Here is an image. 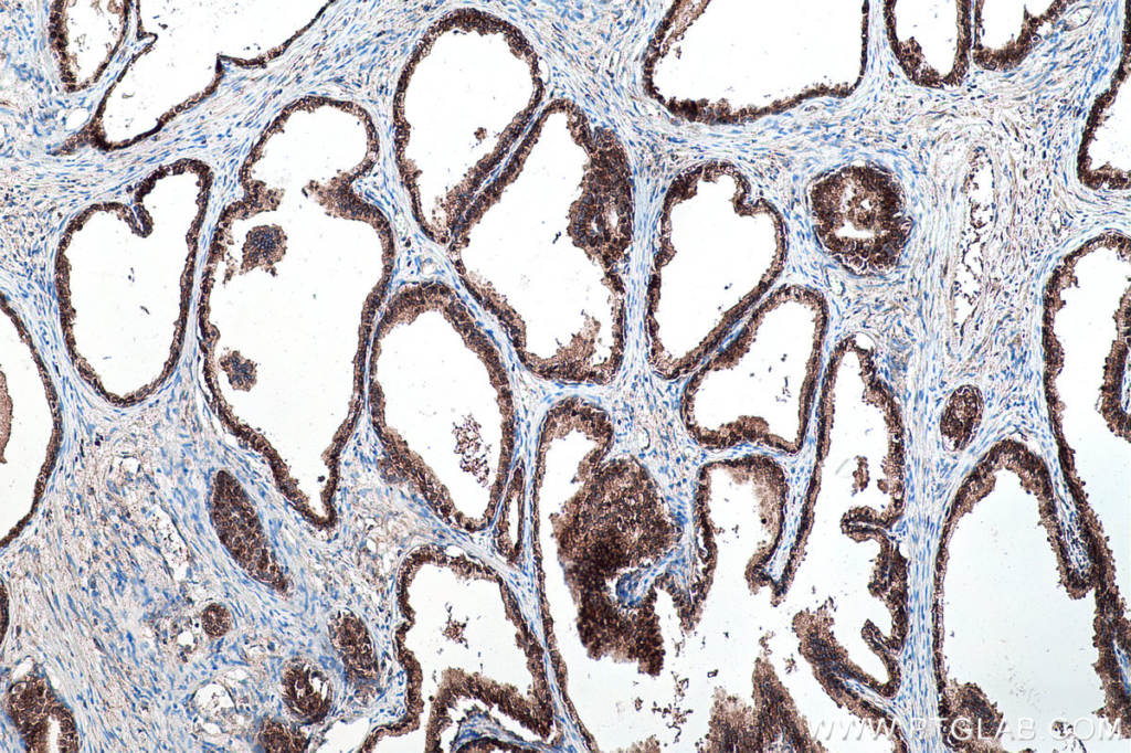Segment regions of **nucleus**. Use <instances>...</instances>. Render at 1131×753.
I'll list each match as a JSON object with an SVG mask.
<instances>
[{
	"instance_id": "1",
	"label": "nucleus",
	"mask_w": 1131,
	"mask_h": 753,
	"mask_svg": "<svg viewBox=\"0 0 1131 753\" xmlns=\"http://www.w3.org/2000/svg\"><path fill=\"white\" fill-rule=\"evenodd\" d=\"M810 199L816 235L843 266L860 274L894 263L903 223L887 177L867 168L843 169L816 183Z\"/></svg>"
},
{
	"instance_id": "2",
	"label": "nucleus",
	"mask_w": 1131,
	"mask_h": 753,
	"mask_svg": "<svg viewBox=\"0 0 1131 753\" xmlns=\"http://www.w3.org/2000/svg\"><path fill=\"white\" fill-rule=\"evenodd\" d=\"M230 613L220 605H210L202 615L204 630L212 636H221L230 628Z\"/></svg>"
}]
</instances>
